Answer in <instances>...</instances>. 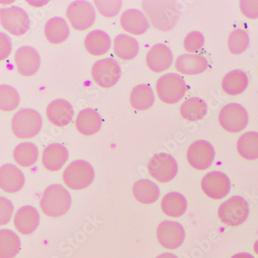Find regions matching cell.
<instances>
[{
  "label": "cell",
  "instance_id": "cell-1",
  "mask_svg": "<svg viewBox=\"0 0 258 258\" xmlns=\"http://www.w3.org/2000/svg\"><path fill=\"white\" fill-rule=\"evenodd\" d=\"M143 7L152 26L160 31L172 30L180 17V11L175 1L146 0L143 2Z\"/></svg>",
  "mask_w": 258,
  "mask_h": 258
},
{
  "label": "cell",
  "instance_id": "cell-2",
  "mask_svg": "<svg viewBox=\"0 0 258 258\" xmlns=\"http://www.w3.org/2000/svg\"><path fill=\"white\" fill-rule=\"evenodd\" d=\"M72 206V197L64 187L53 184L43 192L40 208L45 215L50 217H60L65 215Z\"/></svg>",
  "mask_w": 258,
  "mask_h": 258
},
{
  "label": "cell",
  "instance_id": "cell-3",
  "mask_svg": "<svg viewBox=\"0 0 258 258\" xmlns=\"http://www.w3.org/2000/svg\"><path fill=\"white\" fill-rule=\"evenodd\" d=\"M43 120L41 115L33 109H21L14 114L12 120V129L19 139H32L41 130Z\"/></svg>",
  "mask_w": 258,
  "mask_h": 258
},
{
  "label": "cell",
  "instance_id": "cell-4",
  "mask_svg": "<svg viewBox=\"0 0 258 258\" xmlns=\"http://www.w3.org/2000/svg\"><path fill=\"white\" fill-rule=\"evenodd\" d=\"M186 84L177 74L169 73L158 80L156 91L162 102L172 104L179 102L186 94Z\"/></svg>",
  "mask_w": 258,
  "mask_h": 258
},
{
  "label": "cell",
  "instance_id": "cell-5",
  "mask_svg": "<svg viewBox=\"0 0 258 258\" xmlns=\"http://www.w3.org/2000/svg\"><path fill=\"white\" fill-rule=\"evenodd\" d=\"M250 213L248 203L240 196H235L223 203L219 207L218 215L222 223L229 227L243 224Z\"/></svg>",
  "mask_w": 258,
  "mask_h": 258
},
{
  "label": "cell",
  "instance_id": "cell-6",
  "mask_svg": "<svg viewBox=\"0 0 258 258\" xmlns=\"http://www.w3.org/2000/svg\"><path fill=\"white\" fill-rule=\"evenodd\" d=\"M95 179V170L86 161L72 162L63 172L64 183L74 190L86 189Z\"/></svg>",
  "mask_w": 258,
  "mask_h": 258
},
{
  "label": "cell",
  "instance_id": "cell-7",
  "mask_svg": "<svg viewBox=\"0 0 258 258\" xmlns=\"http://www.w3.org/2000/svg\"><path fill=\"white\" fill-rule=\"evenodd\" d=\"M0 23L6 30L17 37L26 34L30 28L28 14L18 7L0 9Z\"/></svg>",
  "mask_w": 258,
  "mask_h": 258
},
{
  "label": "cell",
  "instance_id": "cell-8",
  "mask_svg": "<svg viewBox=\"0 0 258 258\" xmlns=\"http://www.w3.org/2000/svg\"><path fill=\"white\" fill-rule=\"evenodd\" d=\"M148 170L151 176L158 182L166 183L177 175V162L171 155L160 152L151 158L148 164Z\"/></svg>",
  "mask_w": 258,
  "mask_h": 258
},
{
  "label": "cell",
  "instance_id": "cell-9",
  "mask_svg": "<svg viewBox=\"0 0 258 258\" xmlns=\"http://www.w3.org/2000/svg\"><path fill=\"white\" fill-rule=\"evenodd\" d=\"M95 83L103 88H110L118 83L121 70L118 62L112 58H104L95 62L91 69Z\"/></svg>",
  "mask_w": 258,
  "mask_h": 258
},
{
  "label": "cell",
  "instance_id": "cell-10",
  "mask_svg": "<svg viewBox=\"0 0 258 258\" xmlns=\"http://www.w3.org/2000/svg\"><path fill=\"white\" fill-rule=\"evenodd\" d=\"M219 122L221 127L228 133H240L247 127L248 114L247 110L240 104L230 103L220 111Z\"/></svg>",
  "mask_w": 258,
  "mask_h": 258
},
{
  "label": "cell",
  "instance_id": "cell-11",
  "mask_svg": "<svg viewBox=\"0 0 258 258\" xmlns=\"http://www.w3.org/2000/svg\"><path fill=\"white\" fill-rule=\"evenodd\" d=\"M67 17L74 29L84 31L95 23L96 12L93 6L87 1H75L68 7Z\"/></svg>",
  "mask_w": 258,
  "mask_h": 258
},
{
  "label": "cell",
  "instance_id": "cell-12",
  "mask_svg": "<svg viewBox=\"0 0 258 258\" xmlns=\"http://www.w3.org/2000/svg\"><path fill=\"white\" fill-rule=\"evenodd\" d=\"M215 157V150L207 141H196L187 152L189 165L197 170H205L210 167Z\"/></svg>",
  "mask_w": 258,
  "mask_h": 258
},
{
  "label": "cell",
  "instance_id": "cell-13",
  "mask_svg": "<svg viewBox=\"0 0 258 258\" xmlns=\"http://www.w3.org/2000/svg\"><path fill=\"white\" fill-rule=\"evenodd\" d=\"M157 239L162 247L169 250L179 248L185 238L183 227L177 222L165 220L157 228Z\"/></svg>",
  "mask_w": 258,
  "mask_h": 258
},
{
  "label": "cell",
  "instance_id": "cell-14",
  "mask_svg": "<svg viewBox=\"0 0 258 258\" xmlns=\"http://www.w3.org/2000/svg\"><path fill=\"white\" fill-rule=\"evenodd\" d=\"M201 186L204 194L213 200H220L227 197L231 188L228 176L218 171L207 173L203 178Z\"/></svg>",
  "mask_w": 258,
  "mask_h": 258
},
{
  "label": "cell",
  "instance_id": "cell-15",
  "mask_svg": "<svg viewBox=\"0 0 258 258\" xmlns=\"http://www.w3.org/2000/svg\"><path fill=\"white\" fill-rule=\"evenodd\" d=\"M15 63L19 73L24 77L36 75L40 69V56L31 46H21L16 52Z\"/></svg>",
  "mask_w": 258,
  "mask_h": 258
},
{
  "label": "cell",
  "instance_id": "cell-16",
  "mask_svg": "<svg viewBox=\"0 0 258 258\" xmlns=\"http://www.w3.org/2000/svg\"><path fill=\"white\" fill-rule=\"evenodd\" d=\"M173 55L170 49L163 43L152 46L146 56V63L152 72L161 73L166 72L172 64Z\"/></svg>",
  "mask_w": 258,
  "mask_h": 258
},
{
  "label": "cell",
  "instance_id": "cell-17",
  "mask_svg": "<svg viewBox=\"0 0 258 258\" xmlns=\"http://www.w3.org/2000/svg\"><path fill=\"white\" fill-rule=\"evenodd\" d=\"M46 115L52 124L58 127H64L72 122L75 111L72 104L66 100L56 99L49 104Z\"/></svg>",
  "mask_w": 258,
  "mask_h": 258
},
{
  "label": "cell",
  "instance_id": "cell-18",
  "mask_svg": "<svg viewBox=\"0 0 258 258\" xmlns=\"http://www.w3.org/2000/svg\"><path fill=\"white\" fill-rule=\"evenodd\" d=\"M25 176L21 170L12 164L0 168V189L9 194H15L23 189Z\"/></svg>",
  "mask_w": 258,
  "mask_h": 258
},
{
  "label": "cell",
  "instance_id": "cell-19",
  "mask_svg": "<svg viewBox=\"0 0 258 258\" xmlns=\"http://www.w3.org/2000/svg\"><path fill=\"white\" fill-rule=\"evenodd\" d=\"M121 27L127 33L136 36L144 34L149 28V23L143 12L136 9L123 13L120 20Z\"/></svg>",
  "mask_w": 258,
  "mask_h": 258
},
{
  "label": "cell",
  "instance_id": "cell-20",
  "mask_svg": "<svg viewBox=\"0 0 258 258\" xmlns=\"http://www.w3.org/2000/svg\"><path fill=\"white\" fill-rule=\"evenodd\" d=\"M40 223V214L37 209L30 206H25L19 209L15 217L16 228L22 234L29 235L37 230Z\"/></svg>",
  "mask_w": 258,
  "mask_h": 258
},
{
  "label": "cell",
  "instance_id": "cell-21",
  "mask_svg": "<svg viewBox=\"0 0 258 258\" xmlns=\"http://www.w3.org/2000/svg\"><path fill=\"white\" fill-rule=\"evenodd\" d=\"M102 126V118L96 110L85 108L78 113L76 118L78 131L84 136H93L98 133Z\"/></svg>",
  "mask_w": 258,
  "mask_h": 258
},
{
  "label": "cell",
  "instance_id": "cell-22",
  "mask_svg": "<svg viewBox=\"0 0 258 258\" xmlns=\"http://www.w3.org/2000/svg\"><path fill=\"white\" fill-rule=\"evenodd\" d=\"M69 158L66 147L61 144L53 143L49 145L43 151L42 162L46 169L51 172L60 170Z\"/></svg>",
  "mask_w": 258,
  "mask_h": 258
},
{
  "label": "cell",
  "instance_id": "cell-23",
  "mask_svg": "<svg viewBox=\"0 0 258 258\" xmlns=\"http://www.w3.org/2000/svg\"><path fill=\"white\" fill-rule=\"evenodd\" d=\"M206 57L199 54H182L175 60V69L185 75H201L208 68Z\"/></svg>",
  "mask_w": 258,
  "mask_h": 258
},
{
  "label": "cell",
  "instance_id": "cell-24",
  "mask_svg": "<svg viewBox=\"0 0 258 258\" xmlns=\"http://www.w3.org/2000/svg\"><path fill=\"white\" fill-rule=\"evenodd\" d=\"M85 46L90 54L102 56L108 53L111 48V37L102 30H94L90 32L85 37Z\"/></svg>",
  "mask_w": 258,
  "mask_h": 258
},
{
  "label": "cell",
  "instance_id": "cell-25",
  "mask_svg": "<svg viewBox=\"0 0 258 258\" xmlns=\"http://www.w3.org/2000/svg\"><path fill=\"white\" fill-rule=\"evenodd\" d=\"M69 35L68 23L61 17H53L46 22L45 36L50 43L60 44L68 40Z\"/></svg>",
  "mask_w": 258,
  "mask_h": 258
},
{
  "label": "cell",
  "instance_id": "cell-26",
  "mask_svg": "<svg viewBox=\"0 0 258 258\" xmlns=\"http://www.w3.org/2000/svg\"><path fill=\"white\" fill-rule=\"evenodd\" d=\"M248 85L247 74L240 70H235L227 74L222 81V88L227 95H240Z\"/></svg>",
  "mask_w": 258,
  "mask_h": 258
},
{
  "label": "cell",
  "instance_id": "cell-27",
  "mask_svg": "<svg viewBox=\"0 0 258 258\" xmlns=\"http://www.w3.org/2000/svg\"><path fill=\"white\" fill-rule=\"evenodd\" d=\"M139 50L137 40L128 35L119 34L114 38V52L121 60H133L137 56Z\"/></svg>",
  "mask_w": 258,
  "mask_h": 258
},
{
  "label": "cell",
  "instance_id": "cell-28",
  "mask_svg": "<svg viewBox=\"0 0 258 258\" xmlns=\"http://www.w3.org/2000/svg\"><path fill=\"white\" fill-rule=\"evenodd\" d=\"M135 198L141 204H152L160 196L159 186L149 179H140L133 185Z\"/></svg>",
  "mask_w": 258,
  "mask_h": 258
},
{
  "label": "cell",
  "instance_id": "cell-29",
  "mask_svg": "<svg viewBox=\"0 0 258 258\" xmlns=\"http://www.w3.org/2000/svg\"><path fill=\"white\" fill-rule=\"evenodd\" d=\"M161 207L166 215L172 217H179L183 215L186 211V200L179 192H169L162 199Z\"/></svg>",
  "mask_w": 258,
  "mask_h": 258
},
{
  "label": "cell",
  "instance_id": "cell-30",
  "mask_svg": "<svg viewBox=\"0 0 258 258\" xmlns=\"http://www.w3.org/2000/svg\"><path fill=\"white\" fill-rule=\"evenodd\" d=\"M154 102V93L149 85H138L132 91L130 103L133 108L138 111L149 109Z\"/></svg>",
  "mask_w": 258,
  "mask_h": 258
},
{
  "label": "cell",
  "instance_id": "cell-31",
  "mask_svg": "<svg viewBox=\"0 0 258 258\" xmlns=\"http://www.w3.org/2000/svg\"><path fill=\"white\" fill-rule=\"evenodd\" d=\"M207 104L204 100L197 97L187 99L180 107V114L184 119L199 121L207 115Z\"/></svg>",
  "mask_w": 258,
  "mask_h": 258
},
{
  "label": "cell",
  "instance_id": "cell-32",
  "mask_svg": "<svg viewBox=\"0 0 258 258\" xmlns=\"http://www.w3.org/2000/svg\"><path fill=\"white\" fill-rule=\"evenodd\" d=\"M21 248L18 236L10 230H0V258H14Z\"/></svg>",
  "mask_w": 258,
  "mask_h": 258
},
{
  "label": "cell",
  "instance_id": "cell-33",
  "mask_svg": "<svg viewBox=\"0 0 258 258\" xmlns=\"http://www.w3.org/2000/svg\"><path fill=\"white\" fill-rule=\"evenodd\" d=\"M38 148L33 143H20L14 151V160L23 167L33 166L38 160Z\"/></svg>",
  "mask_w": 258,
  "mask_h": 258
},
{
  "label": "cell",
  "instance_id": "cell-34",
  "mask_svg": "<svg viewBox=\"0 0 258 258\" xmlns=\"http://www.w3.org/2000/svg\"><path fill=\"white\" fill-rule=\"evenodd\" d=\"M239 154L247 160L258 159V133L249 132L240 136L237 141Z\"/></svg>",
  "mask_w": 258,
  "mask_h": 258
},
{
  "label": "cell",
  "instance_id": "cell-35",
  "mask_svg": "<svg viewBox=\"0 0 258 258\" xmlns=\"http://www.w3.org/2000/svg\"><path fill=\"white\" fill-rule=\"evenodd\" d=\"M20 98L18 91L10 85H0V110L11 111L18 108Z\"/></svg>",
  "mask_w": 258,
  "mask_h": 258
},
{
  "label": "cell",
  "instance_id": "cell-36",
  "mask_svg": "<svg viewBox=\"0 0 258 258\" xmlns=\"http://www.w3.org/2000/svg\"><path fill=\"white\" fill-rule=\"evenodd\" d=\"M250 43L248 33L241 29L233 30L228 38V48L234 55L240 54L247 50Z\"/></svg>",
  "mask_w": 258,
  "mask_h": 258
},
{
  "label": "cell",
  "instance_id": "cell-37",
  "mask_svg": "<svg viewBox=\"0 0 258 258\" xmlns=\"http://www.w3.org/2000/svg\"><path fill=\"white\" fill-rule=\"evenodd\" d=\"M94 4L101 15L108 18H112L119 14L122 2L120 0H112V1H95Z\"/></svg>",
  "mask_w": 258,
  "mask_h": 258
},
{
  "label": "cell",
  "instance_id": "cell-38",
  "mask_svg": "<svg viewBox=\"0 0 258 258\" xmlns=\"http://www.w3.org/2000/svg\"><path fill=\"white\" fill-rule=\"evenodd\" d=\"M204 35L198 31H192L184 40V48L189 53H196L201 50L204 45Z\"/></svg>",
  "mask_w": 258,
  "mask_h": 258
},
{
  "label": "cell",
  "instance_id": "cell-39",
  "mask_svg": "<svg viewBox=\"0 0 258 258\" xmlns=\"http://www.w3.org/2000/svg\"><path fill=\"white\" fill-rule=\"evenodd\" d=\"M14 211V207L11 201L5 197H0V226L8 224Z\"/></svg>",
  "mask_w": 258,
  "mask_h": 258
},
{
  "label": "cell",
  "instance_id": "cell-40",
  "mask_svg": "<svg viewBox=\"0 0 258 258\" xmlns=\"http://www.w3.org/2000/svg\"><path fill=\"white\" fill-rule=\"evenodd\" d=\"M240 9L244 17L250 20L258 19V0L248 1L243 0L240 2Z\"/></svg>",
  "mask_w": 258,
  "mask_h": 258
},
{
  "label": "cell",
  "instance_id": "cell-41",
  "mask_svg": "<svg viewBox=\"0 0 258 258\" xmlns=\"http://www.w3.org/2000/svg\"><path fill=\"white\" fill-rule=\"evenodd\" d=\"M13 50L11 39L6 33L0 32V61L6 60Z\"/></svg>",
  "mask_w": 258,
  "mask_h": 258
},
{
  "label": "cell",
  "instance_id": "cell-42",
  "mask_svg": "<svg viewBox=\"0 0 258 258\" xmlns=\"http://www.w3.org/2000/svg\"><path fill=\"white\" fill-rule=\"evenodd\" d=\"M231 258H255L253 255L247 253H239L237 254L233 255Z\"/></svg>",
  "mask_w": 258,
  "mask_h": 258
},
{
  "label": "cell",
  "instance_id": "cell-43",
  "mask_svg": "<svg viewBox=\"0 0 258 258\" xmlns=\"http://www.w3.org/2000/svg\"><path fill=\"white\" fill-rule=\"evenodd\" d=\"M156 258H178V256H175L173 253H165L159 255Z\"/></svg>",
  "mask_w": 258,
  "mask_h": 258
},
{
  "label": "cell",
  "instance_id": "cell-44",
  "mask_svg": "<svg viewBox=\"0 0 258 258\" xmlns=\"http://www.w3.org/2000/svg\"><path fill=\"white\" fill-rule=\"evenodd\" d=\"M253 250H254L255 253L258 256V240L253 244Z\"/></svg>",
  "mask_w": 258,
  "mask_h": 258
}]
</instances>
